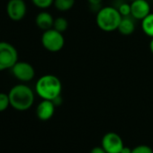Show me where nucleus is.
Returning <instances> with one entry per match:
<instances>
[{
    "instance_id": "nucleus-13",
    "label": "nucleus",
    "mask_w": 153,
    "mask_h": 153,
    "mask_svg": "<svg viewBox=\"0 0 153 153\" xmlns=\"http://www.w3.org/2000/svg\"><path fill=\"white\" fill-rule=\"evenodd\" d=\"M141 30L149 37L153 38V13L141 20Z\"/></svg>"
},
{
    "instance_id": "nucleus-24",
    "label": "nucleus",
    "mask_w": 153,
    "mask_h": 153,
    "mask_svg": "<svg viewBox=\"0 0 153 153\" xmlns=\"http://www.w3.org/2000/svg\"><path fill=\"white\" fill-rule=\"evenodd\" d=\"M149 50H150L151 53L153 54V38H151V40L149 42Z\"/></svg>"
},
{
    "instance_id": "nucleus-16",
    "label": "nucleus",
    "mask_w": 153,
    "mask_h": 153,
    "mask_svg": "<svg viewBox=\"0 0 153 153\" xmlns=\"http://www.w3.org/2000/svg\"><path fill=\"white\" fill-rule=\"evenodd\" d=\"M32 3L38 8L47 9L54 4V0H31Z\"/></svg>"
},
{
    "instance_id": "nucleus-25",
    "label": "nucleus",
    "mask_w": 153,
    "mask_h": 153,
    "mask_svg": "<svg viewBox=\"0 0 153 153\" xmlns=\"http://www.w3.org/2000/svg\"><path fill=\"white\" fill-rule=\"evenodd\" d=\"M130 1H134V0H130Z\"/></svg>"
},
{
    "instance_id": "nucleus-12",
    "label": "nucleus",
    "mask_w": 153,
    "mask_h": 153,
    "mask_svg": "<svg viewBox=\"0 0 153 153\" xmlns=\"http://www.w3.org/2000/svg\"><path fill=\"white\" fill-rule=\"evenodd\" d=\"M135 29H136L135 19L131 16H123L117 30L123 35H131L134 33Z\"/></svg>"
},
{
    "instance_id": "nucleus-5",
    "label": "nucleus",
    "mask_w": 153,
    "mask_h": 153,
    "mask_svg": "<svg viewBox=\"0 0 153 153\" xmlns=\"http://www.w3.org/2000/svg\"><path fill=\"white\" fill-rule=\"evenodd\" d=\"M18 61V52L9 42H0V71L11 69Z\"/></svg>"
},
{
    "instance_id": "nucleus-23",
    "label": "nucleus",
    "mask_w": 153,
    "mask_h": 153,
    "mask_svg": "<svg viewBox=\"0 0 153 153\" xmlns=\"http://www.w3.org/2000/svg\"><path fill=\"white\" fill-rule=\"evenodd\" d=\"M131 149H131V148H129V147H127V146H124V147L122 149V150H121L120 153H131Z\"/></svg>"
},
{
    "instance_id": "nucleus-11",
    "label": "nucleus",
    "mask_w": 153,
    "mask_h": 153,
    "mask_svg": "<svg viewBox=\"0 0 153 153\" xmlns=\"http://www.w3.org/2000/svg\"><path fill=\"white\" fill-rule=\"evenodd\" d=\"M35 24L41 30L44 32V31L53 28L54 18L49 12L42 11L37 15L35 18Z\"/></svg>"
},
{
    "instance_id": "nucleus-8",
    "label": "nucleus",
    "mask_w": 153,
    "mask_h": 153,
    "mask_svg": "<svg viewBox=\"0 0 153 153\" xmlns=\"http://www.w3.org/2000/svg\"><path fill=\"white\" fill-rule=\"evenodd\" d=\"M27 12V7L25 0H9L7 5V13L13 21L22 20Z\"/></svg>"
},
{
    "instance_id": "nucleus-22",
    "label": "nucleus",
    "mask_w": 153,
    "mask_h": 153,
    "mask_svg": "<svg viewBox=\"0 0 153 153\" xmlns=\"http://www.w3.org/2000/svg\"><path fill=\"white\" fill-rule=\"evenodd\" d=\"M52 102H53V104L55 105V106H59V105H61V104H62V102H63L61 96H59V97H55V98L52 100Z\"/></svg>"
},
{
    "instance_id": "nucleus-20",
    "label": "nucleus",
    "mask_w": 153,
    "mask_h": 153,
    "mask_svg": "<svg viewBox=\"0 0 153 153\" xmlns=\"http://www.w3.org/2000/svg\"><path fill=\"white\" fill-rule=\"evenodd\" d=\"M88 1L89 3V6H90L91 10L96 11L97 13L102 8L101 7V4L103 2V0H88Z\"/></svg>"
},
{
    "instance_id": "nucleus-6",
    "label": "nucleus",
    "mask_w": 153,
    "mask_h": 153,
    "mask_svg": "<svg viewBox=\"0 0 153 153\" xmlns=\"http://www.w3.org/2000/svg\"><path fill=\"white\" fill-rule=\"evenodd\" d=\"M14 76L23 83L30 82L35 76V70L33 67L25 61H17L11 68Z\"/></svg>"
},
{
    "instance_id": "nucleus-19",
    "label": "nucleus",
    "mask_w": 153,
    "mask_h": 153,
    "mask_svg": "<svg viewBox=\"0 0 153 153\" xmlns=\"http://www.w3.org/2000/svg\"><path fill=\"white\" fill-rule=\"evenodd\" d=\"M131 153H153V149L148 145H139L131 149Z\"/></svg>"
},
{
    "instance_id": "nucleus-9",
    "label": "nucleus",
    "mask_w": 153,
    "mask_h": 153,
    "mask_svg": "<svg viewBox=\"0 0 153 153\" xmlns=\"http://www.w3.org/2000/svg\"><path fill=\"white\" fill-rule=\"evenodd\" d=\"M150 6L146 0H134L131 3V16L135 20H142L150 14Z\"/></svg>"
},
{
    "instance_id": "nucleus-1",
    "label": "nucleus",
    "mask_w": 153,
    "mask_h": 153,
    "mask_svg": "<svg viewBox=\"0 0 153 153\" xmlns=\"http://www.w3.org/2000/svg\"><path fill=\"white\" fill-rule=\"evenodd\" d=\"M10 105L16 111H26L30 109L34 102L33 89L25 84L14 86L8 93Z\"/></svg>"
},
{
    "instance_id": "nucleus-10",
    "label": "nucleus",
    "mask_w": 153,
    "mask_h": 153,
    "mask_svg": "<svg viewBox=\"0 0 153 153\" xmlns=\"http://www.w3.org/2000/svg\"><path fill=\"white\" fill-rule=\"evenodd\" d=\"M55 107L56 106L51 100L42 99L36 108V115L38 119L43 122L50 120L55 113Z\"/></svg>"
},
{
    "instance_id": "nucleus-17",
    "label": "nucleus",
    "mask_w": 153,
    "mask_h": 153,
    "mask_svg": "<svg viewBox=\"0 0 153 153\" xmlns=\"http://www.w3.org/2000/svg\"><path fill=\"white\" fill-rule=\"evenodd\" d=\"M10 106V100L8 94L0 93V113L6 111Z\"/></svg>"
},
{
    "instance_id": "nucleus-2",
    "label": "nucleus",
    "mask_w": 153,
    "mask_h": 153,
    "mask_svg": "<svg viewBox=\"0 0 153 153\" xmlns=\"http://www.w3.org/2000/svg\"><path fill=\"white\" fill-rule=\"evenodd\" d=\"M62 91V84L58 76L47 74L37 80L35 84V92L42 99L53 100L60 96Z\"/></svg>"
},
{
    "instance_id": "nucleus-3",
    "label": "nucleus",
    "mask_w": 153,
    "mask_h": 153,
    "mask_svg": "<svg viewBox=\"0 0 153 153\" xmlns=\"http://www.w3.org/2000/svg\"><path fill=\"white\" fill-rule=\"evenodd\" d=\"M122 18L123 16L116 7H105L97 13L96 22L100 30L111 33L118 29Z\"/></svg>"
},
{
    "instance_id": "nucleus-15",
    "label": "nucleus",
    "mask_w": 153,
    "mask_h": 153,
    "mask_svg": "<svg viewBox=\"0 0 153 153\" xmlns=\"http://www.w3.org/2000/svg\"><path fill=\"white\" fill-rule=\"evenodd\" d=\"M68 22L66 18L64 17H58L54 19V24H53V29L57 30L59 33H64L68 30Z\"/></svg>"
},
{
    "instance_id": "nucleus-4",
    "label": "nucleus",
    "mask_w": 153,
    "mask_h": 153,
    "mask_svg": "<svg viewBox=\"0 0 153 153\" xmlns=\"http://www.w3.org/2000/svg\"><path fill=\"white\" fill-rule=\"evenodd\" d=\"M41 41L44 49L51 52H58L61 51L65 44L63 33L53 28L44 31Z\"/></svg>"
},
{
    "instance_id": "nucleus-21",
    "label": "nucleus",
    "mask_w": 153,
    "mask_h": 153,
    "mask_svg": "<svg viewBox=\"0 0 153 153\" xmlns=\"http://www.w3.org/2000/svg\"><path fill=\"white\" fill-rule=\"evenodd\" d=\"M90 153H107V152L105 150V149L102 146H97L91 149Z\"/></svg>"
},
{
    "instance_id": "nucleus-7",
    "label": "nucleus",
    "mask_w": 153,
    "mask_h": 153,
    "mask_svg": "<svg viewBox=\"0 0 153 153\" xmlns=\"http://www.w3.org/2000/svg\"><path fill=\"white\" fill-rule=\"evenodd\" d=\"M101 146L107 153H120L124 144L122 137L118 133L110 131L103 136Z\"/></svg>"
},
{
    "instance_id": "nucleus-14",
    "label": "nucleus",
    "mask_w": 153,
    "mask_h": 153,
    "mask_svg": "<svg viewBox=\"0 0 153 153\" xmlns=\"http://www.w3.org/2000/svg\"><path fill=\"white\" fill-rule=\"evenodd\" d=\"M53 5L57 10L60 12H67L74 7L75 0H54Z\"/></svg>"
},
{
    "instance_id": "nucleus-18",
    "label": "nucleus",
    "mask_w": 153,
    "mask_h": 153,
    "mask_svg": "<svg viewBox=\"0 0 153 153\" xmlns=\"http://www.w3.org/2000/svg\"><path fill=\"white\" fill-rule=\"evenodd\" d=\"M121 14L122 16H131V4L123 2L116 7Z\"/></svg>"
}]
</instances>
